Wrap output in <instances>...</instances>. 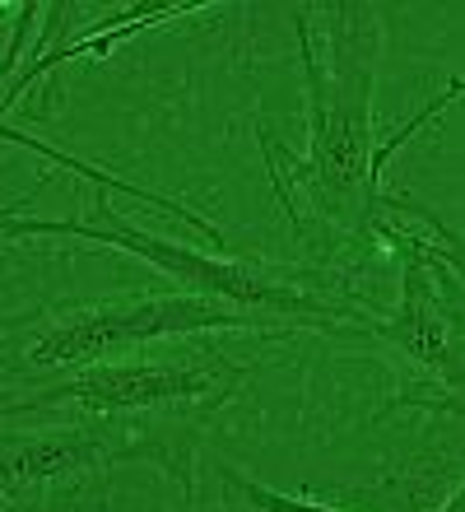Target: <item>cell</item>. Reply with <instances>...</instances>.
Listing matches in <instances>:
<instances>
[{"label":"cell","instance_id":"6da1fadb","mask_svg":"<svg viewBox=\"0 0 465 512\" xmlns=\"http://www.w3.org/2000/svg\"><path fill=\"white\" fill-rule=\"evenodd\" d=\"M293 33L303 52L307 84V149L289 168H275V187L298 233L321 252H363L372 247V210L382 201V168L405 145V135L442 112L447 98L428 103L405 131L386 145L372 135V94L382 61V14L377 5H307L293 10Z\"/></svg>","mask_w":465,"mask_h":512},{"label":"cell","instance_id":"7a4b0ae2","mask_svg":"<svg viewBox=\"0 0 465 512\" xmlns=\"http://www.w3.org/2000/svg\"><path fill=\"white\" fill-rule=\"evenodd\" d=\"M28 201L0 210V247L28 243V238H80V243L117 247L126 256H140L149 266L177 284V294L214 298L228 308L247 312L266 326H289V331H331L349 340H372L377 312L363 308L354 289L340 284L326 270H279L266 261H238L224 252H196L186 243H173L163 233H149L112 210L103 191L84 219H28Z\"/></svg>","mask_w":465,"mask_h":512},{"label":"cell","instance_id":"3957f363","mask_svg":"<svg viewBox=\"0 0 465 512\" xmlns=\"http://www.w3.org/2000/svg\"><path fill=\"white\" fill-rule=\"evenodd\" d=\"M252 378V364L214 345H186L173 354H121L107 364L70 368L47 387L28 391L24 401L5 405L0 415H47L66 410L80 419H112V424H145L173 433L196 447L205 419L224 410Z\"/></svg>","mask_w":465,"mask_h":512},{"label":"cell","instance_id":"277c9868","mask_svg":"<svg viewBox=\"0 0 465 512\" xmlns=\"http://www.w3.org/2000/svg\"><path fill=\"white\" fill-rule=\"evenodd\" d=\"M372 247L400 256V303L391 317H377L372 340H386L424 378L428 396H442L447 410H461V256L456 238L424 215H410L405 201L382 196L372 210Z\"/></svg>","mask_w":465,"mask_h":512},{"label":"cell","instance_id":"5b68a950","mask_svg":"<svg viewBox=\"0 0 465 512\" xmlns=\"http://www.w3.org/2000/svg\"><path fill=\"white\" fill-rule=\"evenodd\" d=\"M159 461L177 485L191 494V457L196 447L173 433L145 424H112V419H75L52 429L0 433V503H38L61 489H80L117 461Z\"/></svg>","mask_w":465,"mask_h":512},{"label":"cell","instance_id":"8992f818","mask_svg":"<svg viewBox=\"0 0 465 512\" xmlns=\"http://www.w3.org/2000/svg\"><path fill=\"white\" fill-rule=\"evenodd\" d=\"M261 326L247 312L191 294H140V298H107L93 308L61 312L38 326L33 345L24 350V373H70L121 359L131 350H149L163 340H191L210 331H247Z\"/></svg>","mask_w":465,"mask_h":512},{"label":"cell","instance_id":"52a82bcc","mask_svg":"<svg viewBox=\"0 0 465 512\" xmlns=\"http://www.w3.org/2000/svg\"><path fill=\"white\" fill-rule=\"evenodd\" d=\"M38 24V10L14 14V5H0V112L14 108V98L28 94L33 84L47 75V70L61 66V56H28L24 66V47H28V28Z\"/></svg>","mask_w":465,"mask_h":512},{"label":"cell","instance_id":"ba28073f","mask_svg":"<svg viewBox=\"0 0 465 512\" xmlns=\"http://www.w3.org/2000/svg\"><path fill=\"white\" fill-rule=\"evenodd\" d=\"M219 480H224L219 512H345V508H326V503L289 499V494H279V489L256 485L252 475L238 471V466H219Z\"/></svg>","mask_w":465,"mask_h":512},{"label":"cell","instance_id":"9c48e42d","mask_svg":"<svg viewBox=\"0 0 465 512\" xmlns=\"http://www.w3.org/2000/svg\"><path fill=\"white\" fill-rule=\"evenodd\" d=\"M438 512H465V489H461V485H456V489H452V499L442 503V508H438Z\"/></svg>","mask_w":465,"mask_h":512}]
</instances>
